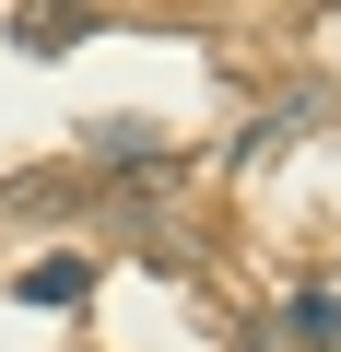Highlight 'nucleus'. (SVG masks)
Instances as JSON below:
<instances>
[{"mask_svg":"<svg viewBox=\"0 0 341 352\" xmlns=\"http://www.w3.org/2000/svg\"><path fill=\"white\" fill-rule=\"evenodd\" d=\"M83 282H94L83 258H24V270H12V294H24V305H83Z\"/></svg>","mask_w":341,"mask_h":352,"instance_id":"1","label":"nucleus"},{"mask_svg":"<svg viewBox=\"0 0 341 352\" xmlns=\"http://www.w3.org/2000/svg\"><path fill=\"white\" fill-rule=\"evenodd\" d=\"M282 340H306V352H329V340H341V294H329V282H306V294L282 305Z\"/></svg>","mask_w":341,"mask_h":352,"instance_id":"2","label":"nucleus"},{"mask_svg":"<svg viewBox=\"0 0 341 352\" xmlns=\"http://www.w3.org/2000/svg\"><path fill=\"white\" fill-rule=\"evenodd\" d=\"M12 36H24V47H36V59H59V47H83V36H94V24H83V12H24V24H12Z\"/></svg>","mask_w":341,"mask_h":352,"instance_id":"3","label":"nucleus"},{"mask_svg":"<svg viewBox=\"0 0 341 352\" xmlns=\"http://www.w3.org/2000/svg\"><path fill=\"white\" fill-rule=\"evenodd\" d=\"M83 141H94V153H106V164H153V129H141V118H94V129H83Z\"/></svg>","mask_w":341,"mask_h":352,"instance_id":"4","label":"nucleus"}]
</instances>
